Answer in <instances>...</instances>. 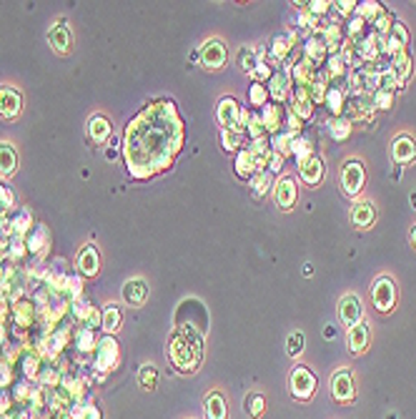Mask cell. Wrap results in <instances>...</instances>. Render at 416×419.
Segmentation results:
<instances>
[{"label": "cell", "instance_id": "cell-58", "mask_svg": "<svg viewBox=\"0 0 416 419\" xmlns=\"http://www.w3.org/2000/svg\"><path fill=\"white\" fill-rule=\"evenodd\" d=\"M28 224H30V216H25V213H23L21 219L15 221V228H18V231H21V234H23V231L28 228Z\"/></svg>", "mask_w": 416, "mask_h": 419}, {"label": "cell", "instance_id": "cell-31", "mask_svg": "<svg viewBox=\"0 0 416 419\" xmlns=\"http://www.w3.org/2000/svg\"><path fill=\"white\" fill-rule=\"evenodd\" d=\"M323 104H326V108H329L336 118L341 116L343 106H346V93H343V88H339V86L326 88V98H323Z\"/></svg>", "mask_w": 416, "mask_h": 419}, {"label": "cell", "instance_id": "cell-57", "mask_svg": "<svg viewBox=\"0 0 416 419\" xmlns=\"http://www.w3.org/2000/svg\"><path fill=\"white\" fill-rule=\"evenodd\" d=\"M314 23H316V18L308 10H304V13L299 15V25L301 28H314Z\"/></svg>", "mask_w": 416, "mask_h": 419}, {"label": "cell", "instance_id": "cell-26", "mask_svg": "<svg viewBox=\"0 0 416 419\" xmlns=\"http://www.w3.org/2000/svg\"><path fill=\"white\" fill-rule=\"evenodd\" d=\"M376 219V211H374V204L371 201H358L354 211H351V221L356 224L358 228H369Z\"/></svg>", "mask_w": 416, "mask_h": 419}, {"label": "cell", "instance_id": "cell-60", "mask_svg": "<svg viewBox=\"0 0 416 419\" xmlns=\"http://www.w3.org/2000/svg\"><path fill=\"white\" fill-rule=\"evenodd\" d=\"M314 274V266L311 264H304V276H311Z\"/></svg>", "mask_w": 416, "mask_h": 419}, {"label": "cell", "instance_id": "cell-27", "mask_svg": "<svg viewBox=\"0 0 416 419\" xmlns=\"http://www.w3.org/2000/svg\"><path fill=\"white\" fill-rule=\"evenodd\" d=\"M15 169H18V154H15V148L8 141H0V173L3 176H10Z\"/></svg>", "mask_w": 416, "mask_h": 419}, {"label": "cell", "instance_id": "cell-49", "mask_svg": "<svg viewBox=\"0 0 416 419\" xmlns=\"http://www.w3.org/2000/svg\"><path fill=\"white\" fill-rule=\"evenodd\" d=\"M221 143H223V148H226V151H236V148H238V143H241V133L223 131V133H221Z\"/></svg>", "mask_w": 416, "mask_h": 419}, {"label": "cell", "instance_id": "cell-9", "mask_svg": "<svg viewBox=\"0 0 416 419\" xmlns=\"http://www.w3.org/2000/svg\"><path fill=\"white\" fill-rule=\"evenodd\" d=\"M379 43H381V51L384 53H389V56H399V53L406 51L409 33H406V28H404L402 23H394L387 36L379 38Z\"/></svg>", "mask_w": 416, "mask_h": 419}, {"label": "cell", "instance_id": "cell-29", "mask_svg": "<svg viewBox=\"0 0 416 419\" xmlns=\"http://www.w3.org/2000/svg\"><path fill=\"white\" fill-rule=\"evenodd\" d=\"M121 322H123V311H121V307H118V304H108L106 311H103V316H101V326L108 331V334H113V331H118Z\"/></svg>", "mask_w": 416, "mask_h": 419}, {"label": "cell", "instance_id": "cell-48", "mask_svg": "<svg viewBox=\"0 0 416 419\" xmlns=\"http://www.w3.org/2000/svg\"><path fill=\"white\" fill-rule=\"evenodd\" d=\"M391 104H394V96L391 93H387V91H374V98H371V106L374 108H391Z\"/></svg>", "mask_w": 416, "mask_h": 419}, {"label": "cell", "instance_id": "cell-45", "mask_svg": "<svg viewBox=\"0 0 416 419\" xmlns=\"http://www.w3.org/2000/svg\"><path fill=\"white\" fill-rule=\"evenodd\" d=\"M269 101V88L263 86V83H254L249 91V104L251 106H266Z\"/></svg>", "mask_w": 416, "mask_h": 419}, {"label": "cell", "instance_id": "cell-32", "mask_svg": "<svg viewBox=\"0 0 416 419\" xmlns=\"http://www.w3.org/2000/svg\"><path fill=\"white\" fill-rule=\"evenodd\" d=\"M391 71H394L399 86H404V83L409 81V75H411V58L406 56V51L399 53V56H394V66H391Z\"/></svg>", "mask_w": 416, "mask_h": 419}, {"label": "cell", "instance_id": "cell-20", "mask_svg": "<svg viewBox=\"0 0 416 419\" xmlns=\"http://www.w3.org/2000/svg\"><path fill=\"white\" fill-rule=\"evenodd\" d=\"M284 118H286V110L281 108L278 104L263 106L261 121H263V128H266V133H278V131H281V125H284Z\"/></svg>", "mask_w": 416, "mask_h": 419}, {"label": "cell", "instance_id": "cell-7", "mask_svg": "<svg viewBox=\"0 0 416 419\" xmlns=\"http://www.w3.org/2000/svg\"><path fill=\"white\" fill-rule=\"evenodd\" d=\"M371 299H374V307L379 311H391L396 304V284L391 276H379L376 284L371 289Z\"/></svg>", "mask_w": 416, "mask_h": 419}, {"label": "cell", "instance_id": "cell-40", "mask_svg": "<svg viewBox=\"0 0 416 419\" xmlns=\"http://www.w3.org/2000/svg\"><path fill=\"white\" fill-rule=\"evenodd\" d=\"M138 384L143 390H156V384H158V372H156L154 364H143V367H140Z\"/></svg>", "mask_w": 416, "mask_h": 419}, {"label": "cell", "instance_id": "cell-24", "mask_svg": "<svg viewBox=\"0 0 416 419\" xmlns=\"http://www.w3.org/2000/svg\"><path fill=\"white\" fill-rule=\"evenodd\" d=\"M116 361H118V344L110 337H106L98 344V359H95V364H98V369H110Z\"/></svg>", "mask_w": 416, "mask_h": 419}, {"label": "cell", "instance_id": "cell-8", "mask_svg": "<svg viewBox=\"0 0 416 419\" xmlns=\"http://www.w3.org/2000/svg\"><path fill=\"white\" fill-rule=\"evenodd\" d=\"M331 394L339 405H349L351 399L356 397V387H354V374L349 369H339L334 376H331Z\"/></svg>", "mask_w": 416, "mask_h": 419}, {"label": "cell", "instance_id": "cell-61", "mask_svg": "<svg viewBox=\"0 0 416 419\" xmlns=\"http://www.w3.org/2000/svg\"><path fill=\"white\" fill-rule=\"evenodd\" d=\"M411 243L416 246V226H414V231H411Z\"/></svg>", "mask_w": 416, "mask_h": 419}, {"label": "cell", "instance_id": "cell-37", "mask_svg": "<svg viewBox=\"0 0 416 419\" xmlns=\"http://www.w3.org/2000/svg\"><path fill=\"white\" fill-rule=\"evenodd\" d=\"M291 154L299 158V166L304 161H308L311 158V143H308L304 136H293V141H291Z\"/></svg>", "mask_w": 416, "mask_h": 419}, {"label": "cell", "instance_id": "cell-55", "mask_svg": "<svg viewBox=\"0 0 416 419\" xmlns=\"http://www.w3.org/2000/svg\"><path fill=\"white\" fill-rule=\"evenodd\" d=\"M254 75L258 78V81H263V78H271V68L266 66V60H258V66H256V71H254Z\"/></svg>", "mask_w": 416, "mask_h": 419}, {"label": "cell", "instance_id": "cell-28", "mask_svg": "<svg viewBox=\"0 0 416 419\" xmlns=\"http://www.w3.org/2000/svg\"><path fill=\"white\" fill-rule=\"evenodd\" d=\"M88 136L95 141V143H103V141L110 136V121L106 116H93L90 123H88Z\"/></svg>", "mask_w": 416, "mask_h": 419}, {"label": "cell", "instance_id": "cell-35", "mask_svg": "<svg viewBox=\"0 0 416 419\" xmlns=\"http://www.w3.org/2000/svg\"><path fill=\"white\" fill-rule=\"evenodd\" d=\"M236 173H238L241 178H254L256 176V161L249 151H241V154H238V158H236Z\"/></svg>", "mask_w": 416, "mask_h": 419}, {"label": "cell", "instance_id": "cell-36", "mask_svg": "<svg viewBox=\"0 0 416 419\" xmlns=\"http://www.w3.org/2000/svg\"><path fill=\"white\" fill-rule=\"evenodd\" d=\"M329 133H331V139H334V141H346L351 136V121H349V118H343V116L334 118V121L329 123Z\"/></svg>", "mask_w": 416, "mask_h": 419}, {"label": "cell", "instance_id": "cell-22", "mask_svg": "<svg viewBox=\"0 0 416 419\" xmlns=\"http://www.w3.org/2000/svg\"><path fill=\"white\" fill-rule=\"evenodd\" d=\"M123 299L133 307H140V304L148 299V284L143 279H131L125 281L123 287Z\"/></svg>", "mask_w": 416, "mask_h": 419}, {"label": "cell", "instance_id": "cell-14", "mask_svg": "<svg viewBox=\"0 0 416 419\" xmlns=\"http://www.w3.org/2000/svg\"><path fill=\"white\" fill-rule=\"evenodd\" d=\"M391 156L399 166H409L411 161H416V141L411 136H399L391 146Z\"/></svg>", "mask_w": 416, "mask_h": 419}, {"label": "cell", "instance_id": "cell-62", "mask_svg": "<svg viewBox=\"0 0 416 419\" xmlns=\"http://www.w3.org/2000/svg\"><path fill=\"white\" fill-rule=\"evenodd\" d=\"M411 201H414V208H416V193H414V196H411Z\"/></svg>", "mask_w": 416, "mask_h": 419}, {"label": "cell", "instance_id": "cell-39", "mask_svg": "<svg viewBox=\"0 0 416 419\" xmlns=\"http://www.w3.org/2000/svg\"><path fill=\"white\" fill-rule=\"evenodd\" d=\"M271 184H273V176H271L269 171H263V173H256V176L251 178V186H254V196H256V199H261L263 193H269Z\"/></svg>", "mask_w": 416, "mask_h": 419}, {"label": "cell", "instance_id": "cell-53", "mask_svg": "<svg viewBox=\"0 0 416 419\" xmlns=\"http://www.w3.org/2000/svg\"><path fill=\"white\" fill-rule=\"evenodd\" d=\"M284 169V154H276V151H273V154H271V158H269V173L271 176H273V173H278V171Z\"/></svg>", "mask_w": 416, "mask_h": 419}, {"label": "cell", "instance_id": "cell-43", "mask_svg": "<svg viewBox=\"0 0 416 419\" xmlns=\"http://www.w3.org/2000/svg\"><path fill=\"white\" fill-rule=\"evenodd\" d=\"M289 53H291V43H289V38H286V36L273 38V45H271V58L284 60Z\"/></svg>", "mask_w": 416, "mask_h": 419}, {"label": "cell", "instance_id": "cell-52", "mask_svg": "<svg viewBox=\"0 0 416 419\" xmlns=\"http://www.w3.org/2000/svg\"><path fill=\"white\" fill-rule=\"evenodd\" d=\"M331 3H326V0H314V3H308V13L314 15V18H319V15L329 13Z\"/></svg>", "mask_w": 416, "mask_h": 419}, {"label": "cell", "instance_id": "cell-6", "mask_svg": "<svg viewBox=\"0 0 416 419\" xmlns=\"http://www.w3.org/2000/svg\"><path fill=\"white\" fill-rule=\"evenodd\" d=\"M366 181V171L358 161H346L341 169V191L346 196H358L361 189H364Z\"/></svg>", "mask_w": 416, "mask_h": 419}, {"label": "cell", "instance_id": "cell-12", "mask_svg": "<svg viewBox=\"0 0 416 419\" xmlns=\"http://www.w3.org/2000/svg\"><path fill=\"white\" fill-rule=\"evenodd\" d=\"M273 196H276V204L278 208H284V211H291L296 199H299V191H296V181L289 176L278 178V184L273 186Z\"/></svg>", "mask_w": 416, "mask_h": 419}, {"label": "cell", "instance_id": "cell-54", "mask_svg": "<svg viewBox=\"0 0 416 419\" xmlns=\"http://www.w3.org/2000/svg\"><path fill=\"white\" fill-rule=\"evenodd\" d=\"M334 5L341 15H351V13H356L358 3H354V0H339V3H334Z\"/></svg>", "mask_w": 416, "mask_h": 419}, {"label": "cell", "instance_id": "cell-13", "mask_svg": "<svg viewBox=\"0 0 416 419\" xmlns=\"http://www.w3.org/2000/svg\"><path fill=\"white\" fill-rule=\"evenodd\" d=\"M23 110V98L15 88H8V86H0V118H15Z\"/></svg>", "mask_w": 416, "mask_h": 419}, {"label": "cell", "instance_id": "cell-2", "mask_svg": "<svg viewBox=\"0 0 416 419\" xmlns=\"http://www.w3.org/2000/svg\"><path fill=\"white\" fill-rule=\"evenodd\" d=\"M201 342L204 339L186 334V331H175L173 337H171L168 357H171V361H173V367L178 372H183V374L196 372L198 364H201Z\"/></svg>", "mask_w": 416, "mask_h": 419}, {"label": "cell", "instance_id": "cell-17", "mask_svg": "<svg viewBox=\"0 0 416 419\" xmlns=\"http://www.w3.org/2000/svg\"><path fill=\"white\" fill-rule=\"evenodd\" d=\"M269 93L273 96V101H286V98H291V78H289V71H278V73H273L269 78Z\"/></svg>", "mask_w": 416, "mask_h": 419}, {"label": "cell", "instance_id": "cell-38", "mask_svg": "<svg viewBox=\"0 0 416 419\" xmlns=\"http://www.w3.org/2000/svg\"><path fill=\"white\" fill-rule=\"evenodd\" d=\"M243 407H246V414L249 417H261L263 409H266V399H263V394H249V397L243 399Z\"/></svg>", "mask_w": 416, "mask_h": 419}, {"label": "cell", "instance_id": "cell-18", "mask_svg": "<svg viewBox=\"0 0 416 419\" xmlns=\"http://www.w3.org/2000/svg\"><path fill=\"white\" fill-rule=\"evenodd\" d=\"M289 101H291V108H289V110H291L293 116H299L301 121L314 116V101L308 98V93H306V88H304V86H296V91L291 93V98H289Z\"/></svg>", "mask_w": 416, "mask_h": 419}, {"label": "cell", "instance_id": "cell-46", "mask_svg": "<svg viewBox=\"0 0 416 419\" xmlns=\"http://www.w3.org/2000/svg\"><path fill=\"white\" fill-rule=\"evenodd\" d=\"M394 88H402V86H399V81H396L394 71H391V68H389V71H379V91L391 93Z\"/></svg>", "mask_w": 416, "mask_h": 419}, {"label": "cell", "instance_id": "cell-10", "mask_svg": "<svg viewBox=\"0 0 416 419\" xmlns=\"http://www.w3.org/2000/svg\"><path fill=\"white\" fill-rule=\"evenodd\" d=\"M339 319L343 322V326H356L358 322H364V307H361V299L356 294H346L339 302Z\"/></svg>", "mask_w": 416, "mask_h": 419}, {"label": "cell", "instance_id": "cell-15", "mask_svg": "<svg viewBox=\"0 0 416 419\" xmlns=\"http://www.w3.org/2000/svg\"><path fill=\"white\" fill-rule=\"evenodd\" d=\"M48 40H51V45L58 53H71V48H73V36H71V28L66 25V21H58L48 30Z\"/></svg>", "mask_w": 416, "mask_h": 419}, {"label": "cell", "instance_id": "cell-11", "mask_svg": "<svg viewBox=\"0 0 416 419\" xmlns=\"http://www.w3.org/2000/svg\"><path fill=\"white\" fill-rule=\"evenodd\" d=\"M226 58H228L226 45L221 43V40H206L204 48H201V63H204V68H208V71L223 68Z\"/></svg>", "mask_w": 416, "mask_h": 419}, {"label": "cell", "instance_id": "cell-19", "mask_svg": "<svg viewBox=\"0 0 416 419\" xmlns=\"http://www.w3.org/2000/svg\"><path fill=\"white\" fill-rule=\"evenodd\" d=\"M75 264H78V272H81L83 276H95V274H98V266H101V261H98V251H95L93 243L83 246Z\"/></svg>", "mask_w": 416, "mask_h": 419}, {"label": "cell", "instance_id": "cell-63", "mask_svg": "<svg viewBox=\"0 0 416 419\" xmlns=\"http://www.w3.org/2000/svg\"><path fill=\"white\" fill-rule=\"evenodd\" d=\"M387 419H396V414H389V417Z\"/></svg>", "mask_w": 416, "mask_h": 419}, {"label": "cell", "instance_id": "cell-59", "mask_svg": "<svg viewBox=\"0 0 416 419\" xmlns=\"http://www.w3.org/2000/svg\"><path fill=\"white\" fill-rule=\"evenodd\" d=\"M323 337H326V339H334L336 337V326H334V324H326V326H323Z\"/></svg>", "mask_w": 416, "mask_h": 419}, {"label": "cell", "instance_id": "cell-41", "mask_svg": "<svg viewBox=\"0 0 416 419\" xmlns=\"http://www.w3.org/2000/svg\"><path fill=\"white\" fill-rule=\"evenodd\" d=\"M291 141H293L291 131H278V133H273L271 146H273V151H276V154H289V151H291Z\"/></svg>", "mask_w": 416, "mask_h": 419}, {"label": "cell", "instance_id": "cell-42", "mask_svg": "<svg viewBox=\"0 0 416 419\" xmlns=\"http://www.w3.org/2000/svg\"><path fill=\"white\" fill-rule=\"evenodd\" d=\"M306 93H308V98H311L314 104H323V98H326V83H323V78H319V75H316L314 81L306 86Z\"/></svg>", "mask_w": 416, "mask_h": 419}, {"label": "cell", "instance_id": "cell-16", "mask_svg": "<svg viewBox=\"0 0 416 419\" xmlns=\"http://www.w3.org/2000/svg\"><path fill=\"white\" fill-rule=\"evenodd\" d=\"M306 60L308 63H314V66H319V63H323L326 60V56H329V45H326V38H323L321 30H316L314 36L306 40Z\"/></svg>", "mask_w": 416, "mask_h": 419}, {"label": "cell", "instance_id": "cell-44", "mask_svg": "<svg viewBox=\"0 0 416 419\" xmlns=\"http://www.w3.org/2000/svg\"><path fill=\"white\" fill-rule=\"evenodd\" d=\"M304 334L301 331H293V334H289V339H286V354L289 357H301V352H304Z\"/></svg>", "mask_w": 416, "mask_h": 419}, {"label": "cell", "instance_id": "cell-23", "mask_svg": "<svg viewBox=\"0 0 416 419\" xmlns=\"http://www.w3.org/2000/svg\"><path fill=\"white\" fill-rule=\"evenodd\" d=\"M204 412L208 419H226L228 407H226V399H223L221 392H211V394L204 399Z\"/></svg>", "mask_w": 416, "mask_h": 419}, {"label": "cell", "instance_id": "cell-47", "mask_svg": "<svg viewBox=\"0 0 416 419\" xmlns=\"http://www.w3.org/2000/svg\"><path fill=\"white\" fill-rule=\"evenodd\" d=\"M246 131H249V136L254 141L263 139L266 136V128H263V121L261 116H249V123H246Z\"/></svg>", "mask_w": 416, "mask_h": 419}, {"label": "cell", "instance_id": "cell-56", "mask_svg": "<svg viewBox=\"0 0 416 419\" xmlns=\"http://www.w3.org/2000/svg\"><path fill=\"white\" fill-rule=\"evenodd\" d=\"M78 346L81 349H93V334L90 331H81V337H78Z\"/></svg>", "mask_w": 416, "mask_h": 419}, {"label": "cell", "instance_id": "cell-30", "mask_svg": "<svg viewBox=\"0 0 416 419\" xmlns=\"http://www.w3.org/2000/svg\"><path fill=\"white\" fill-rule=\"evenodd\" d=\"M258 60H263V48H241L238 51V66L246 71V73H254Z\"/></svg>", "mask_w": 416, "mask_h": 419}, {"label": "cell", "instance_id": "cell-33", "mask_svg": "<svg viewBox=\"0 0 416 419\" xmlns=\"http://www.w3.org/2000/svg\"><path fill=\"white\" fill-rule=\"evenodd\" d=\"M314 63H308L306 58L304 60H299V63H296V66H293V78H296V86H304V88H306L308 83L314 81L316 75H314Z\"/></svg>", "mask_w": 416, "mask_h": 419}, {"label": "cell", "instance_id": "cell-51", "mask_svg": "<svg viewBox=\"0 0 416 419\" xmlns=\"http://www.w3.org/2000/svg\"><path fill=\"white\" fill-rule=\"evenodd\" d=\"M13 201H15L13 191L5 184H0V211H8V208L13 206Z\"/></svg>", "mask_w": 416, "mask_h": 419}, {"label": "cell", "instance_id": "cell-1", "mask_svg": "<svg viewBox=\"0 0 416 419\" xmlns=\"http://www.w3.org/2000/svg\"><path fill=\"white\" fill-rule=\"evenodd\" d=\"M183 143L181 121L173 104H156L133 118L123 141L125 161L133 176H154L166 169Z\"/></svg>", "mask_w": 416, "mask_h": 419}, {"label": "cell", "instance_id": "cell-50", "mask_svg": "<svg viewBox=\"0 0 416 419\" xmlns=\"http://www.w3.org/2000/svg\"><path fill=\"white\" fill-rule=\"evenodd\" d=\"M326 68H329V75H334V78L336 75H343V71H346V60H343L341 56H331L329 66Z\"/></svg>", "mask_w": 416, "mask_h": 419}, {"label": "cell", "instance_id": "cell-34", "mask_svg": "<svg viewBox=\"0 0 416 419\" xmlns=\"http://www.w3.org/2000/svg\"><path fill=\"white\" fill-rule=\"evenodd\" d=\"M381 13H384V8H381L376 0H366V3H358L356 5V15L364 23H374Z\"/></svg>", "mask_w": 416, "mask_h": 419}, {"label": "cell", "instance_id": "cell-21", "mask_svg": "<svg viewBox=\"0 0 416 419\" xmlns=\"http://www.w3.org/2000/svg\"><path fill=\"white\" fill-rule=\"evenodd\" d=\"M299 173L308 186H319L323 178V161L321 158H316V156H311L308 161H304L299 166Z\"/></svg>", "mask_w": 416, "mask_h": 419}, {"label": "cell", "instance_id": "cell-3", "mask_svg": "<svg viewBox=\"0 0 416 419\" xmlns=\"http://www.w3.org/2000/svg\"><path fill=\"white\" fill-rule=\"evenodd\" d=\"M216 118H219V123L223 125V131L241 133V131H246V123H249V113L236 104L234 98H221L219 108H216Z\"/></svg>", "mask_w": 416, "mask_h": 419}, {"label": "cell", "instance_id": "cell-4", "mask_svg": "<svg viewBox=\"0 0 416 419\" xmlns=\"http://www.w3.org/2000/svg\"><path fill=\"white\" fill-rule=\"evenodd\" d=\"M178 311L181 314H188V326L178 331H186V334H193V337L204 339V334L208 331V314H206L204 304L198 302V299H186V302H181Z\"/></svg>", "mask_w": 416, "mask_h": 419}, {"label": "cell", "instance_id": "cell-5", "mask_svg": "<svg viewBox=\"0 0 416 419\" xmlns=\"http://www.w3.org/2000/svg\"><path fill=\"white\" fill-rule=\"evenodd\" d=\"M289 387L299 402H308L316 392V374L308 367H293L291 376H289Z\"/></svg>", "mask_w": 416, "mask_h": 419}, {"label": "cell", "instance_id": "cell-25", "mask_svg": "<svg viewBox=\"0 0 416 419\" xmlns=\"http://www.w3.org/2000/svg\"><path fill=\"white\" fill-rule=\"evenodd\" d=\"M369 324L366 322H358L356 326H351L349 329V349L354 354H361L369 346Z\"/></svg>", "mask_w": 416, "mask_h": 419}]
</instances>
